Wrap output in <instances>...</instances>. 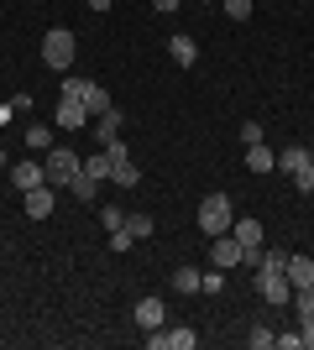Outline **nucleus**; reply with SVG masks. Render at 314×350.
Wrapping results in <instances>:
<instances>
[{
  "mask_svg": "<svg viewBox=\"0 0 314 350\" xmlns=\"http://www.w3.org/2000/svg\"><path fill=\"white\" fill-rule=\"evenodd\" d=\"M79 167H84V157H74V146H47V162H42L47 189H68Z\"/></svg>",
  "mask_w": 314,
  "mask_h": 350,
  "instance_id": "f257e3e1",
  "label": "nucleus"
},
{
  "mask_svg": "<svg viewBox=\"0 0 314 350\" xmlns=\"http://www.w3.org/2000/svg\"><path fill=\"white\" fill-rule=\"evenodd\" d=\"M74 31H68V27H53V31H47V37H42V63H47V68H74Z\"/></svg>",
  "mask_w": 314,
  "mask_h": 350,
  "instance_id": "f03ea898",
  "label": "nucleus"
},
{
  "mask_svg": "<svg viewBox=\"0 0 314 350\" xmlns=\"http://www.w3.org/2000/svg\"><path fill=\"white\" fill-rule=\"evenodd\" d=\"M231 199H225V193H205V204H199V230L209 235V241H215V235H225L231 230Z\"/></svg>",
  "mask_w": 314,
  "mask_h": 350,
  "instance_id": "7ed1b4c3",
  "label": "nucleus"
},
{
  "mask_svg": "<svg viewBox=\"0 0 314 350\" xmlns=\"http://www.w3.org/2000/svg\"><path fill=\"white\" fill-rule=\"evenodd\" d=\"M257 293H262V298H267L272 308L293 304V282H288V272H283V267H257Z\"/></svg>",
  "mask_w": 314,
  "mask_h": 350,
  "instance_id": "20e7f679",
  "label": "nucleus"
},
{
  "mask_svg": "<svg viewBox=\"0 0 314 350\" xmlns=\"http://www.w3.org/2000/svg\"><path fill=\"white\" fill-rule=\"evenodd\" d=\"M63 94H68V100H84L90 116H105V110H110V94H105L100 84H90V79H63Z\"/></svg>",
  "mask_w": 314,
  "mask_h": 350,
  "instance_id": "39448f33",
  "label": "nucleus"
},
{
  "mask_svg": "<svg viewBox=\"0 0 314 350\" xmlns=\"http://www.w3.org/2000/svg\"><path fill=\"white\" fill-rule=\"evenodd\" d=\"M199 335L194 329H183V324H173V329H147V350H194Z\"/></svg>",
  "mask_w": 314,
  "mask_h": 350,
  "instance_id": "423d86ee",
  "label": "nucleus"
},
{
  "mask_svg": "<svg viewBox=\"0 0 314 350\" xmlns=\"http://www.w3.org/2000/svg\"><path fill=\"white\" fill-rule=\"evenodd\" d=\"M241 256H246V251H241V241L231 230L225 235H215V246H209V262L220 267V272H231V267H241Z\"/></svg>",
  "mask_w": 314,
  "mask_h": 350,
  "instance_id": "0eeeda50",
  "label": "nucleus"
},
{
  "mask_svg": "<svg viewBox=\"0 0 314 350\" xmlns=\"http://www.w3.org/2000/svg\"><path fill=\"white\" fill-rule=\"evenodd\" d=\"M53 126H63V131H79V126H94V116L84 110V100H68V94H63V100H58V116H53Z\"/></svg>",
  "mask_w": 314,
  "mask_h": 350,
  "instance_id": "6e6552de",
  "label": "nucleus"
},
{
  "mask_svg": "<svg viewBox=\"0 0 314 350\" xmlns=\"http://www.w3.org/2000/svg\"><path fill=\"white\" fill-rule=\"evenodd\" d=\"M53 209H58V189H47V183L42 189H27V215L31 219H47Z\"/></svg>",
  "mask_w": 314,
  "mask_h": 350,
  "instance_id": "1a4fd4ad",
  "label": "nucleus"
},
{
  "mask_svg": "<svg viewBox=\"0 0 314 350\" xmlns=\"http://www.w3.org/2000/svg\"><path fill=\"white\" fill-rule=\"evenodd\" d=\"M11 183H16V189H21V193H27V189H42V183H47V173H42V162H16V167H11Z\"/></svg>",
  "mask_w": 314,
  "mask_h": 350,
  "instance_id": "9d476101",
  "label": "nucleus"
},
{
  "mask_svg": "<svg viewBox=\"0 0 314 350\" xmlns=\"http://www.w3.org/2000/svg\"><path fill=\"white\" fill-rule=\"evenodd\" d=\"M231 235L241 241V251H262V219H231Z\"/></svg>",
  "mask_w": 314,
  "mask_h": 350,
  "instance_id": "9b49d317",
  "label": "nucleus"
},
{
  "mask_svg": "<svg viewBox=\"0 0 314 350\" xmlns=\"http://www.w3.org/2000/svg\"><path fill=\"white\" fill-rule=\"evenodd\" d=\"M136 324H142V329H163V324H168L163 298H142V304H136Z\"/></svg>",
  "mask_w": 314,
  "mask_h": 350,
  "instance_id": "f8f14e48",
  "label": "nucleus"
},
{
  "mask_svg": "<svg viewBox=\"0 0 314 350\" xmlns=\"http://www.w3.org/2000/svg\"><path fill=\"white\" fill-rule=\"evenodd\" d=\"M116 131H120V110L110 105L105 116H94V142H100V146H110V142H116Z\"/></svg>",
  "mask_w": 314,
  "mask_h": 350,
  "instance_id": "ddd939ff",
  "label": "nucleus"
},
{
  "mask_svg": "<svg viewBox=\"0 0 314 350\" xmlns=\"http://www.w3.org/2000/svg\"><path fill=\"white\" fill-rule=\"evenodd\" d=\"M288 282H293V288H309L314 282V256H288Z\"/></svg>",
  "mask_w": 314,
  "mask_h": 350,
  "instance_id": "4468645a",
  "label": "nucleus"
},
{
  "mask_svg": "<svg viewBox=\"0 0 314 350\" xmlns=\"http://www.w3.org/2000/svg\"><path fill=\"white\" fill-rule=\"evenodd\" d=\"M173 293H189V298H199V293H205L199 267H179V272H173Z\"/></svg>",
  "mask_w": 314,
  "mask_h": 350,
  "instance_id": "2eb2a0df",
  "label": "nucleus"
},
{
  "mask_svg": "<svg viewBox=\"0 0 314 350\" xmlns=\"http://www.w3.org/2000/svg\"><path fill=\"white\" fill-rule=\"evenodd\" d=\"M168 53H173V63H179V68H194V58H199L194 37H168Z\"/></svg>",
  "mask_w": 314,
  "mask_h": 350,
  "instance_id": "dca6fc26",
  "label": "nucleus"
},
{
  "mask_svg": "<svg viewBox=\"0 0 314 350\" xmlns=\"http://www.w3.org/2000/svg\"><path fill=\"white\" fill-rule=\"evenodd\" d=\"M272 167H278V157H272V152H267L262 142H252V146H246V173H272Z\"/></svg>",
  "mask_w": 314,
  "mask_h": 350,
  "instance_id": "f3484780",
  "label": "nucleus"
},
{
  "mask_svg": "<svg viewBox=\"0 0 314 350\" xmlns=\"http://www.w3.org/2000/svg\"><path fill=\"white\" fill-rule=\"evenodd\" d=\"M68 193H74V199H84V204H94V193H100V178H90L84 167H79L74 183H68Z\"/></svg>",
  "mask_w": 314,
  "mask_h": 350,
  "instance_id": "a211bd4d",
  "label": "nucleus"
},
{
  "mask_svg": "<svg viewBox=\"0 0 314 350\" xmlns=\"http://www.w3.org/2000/svg\"><path fill=\"white\" fill-rule=\"evenodd\" d=\"M283 173H299V167H309V146H283V162H278Z\"/></svg>",
  "mask_w": 314,
  "mask_h": 350,
  "instance_id": "6ab92c4d",
  "label": "nucleus"
},
{
  "mask_svg": "<svg viewBox=\"0 0 314 350\" xmlns=\"http://www.w3.org/2000/svg\"><path fill=\"white\" fill-rule=\"evenodd\" d=\"M110 167H116V162H110V152H105V146L94 152V157H84V173H90V178H110Z\"/></svg>",
  "mask_w": 314,
  "mask_h": 350,
  "instance_id": "aec40b11",
  "label": "nucleus"
},
{
  "mask_svg": "<svg viewBox=\"0 0 314 350\" xmlns=\"http://www.w3.org/2000/svg\"><path fill=\"white\" fill-rule=\"evenodd\" d=\"M126 230H131V241H147V235H152V215L131 209V215H126Z\"/></svg>",
  "mask_w": 314,
  "mask_h": 350,
  "instance_id": "412c9836",
  "label": "nucleus"
},
{
  "mask_svg": "<svg viewBox=\"0 0 314 350\" xmlns=\"http://www.w3.org/2000/svg\"><path fill=\"white\" fill-rule=\"evenodd\" d=\"M110 178H116L120 189H136V183H142V173L131 167V157H126V162H116V167H110Z\"/></svg>",
  "mask_w": 314,
  "mask_h": 350,
  "instance_id": "4be33fe9",
  "label": "nucleus"
},
{
  "mask_svg": "<svg viewBox=\"0 0 314 350\" xmlns=\"http://www.w3.org/2000/svg\"><path fill=\"white\" fill-rule=\"evenodd\" d=\"M21 131H27L31 152H47V146H53V131H47V126H21Z\"/></svg>",
  "mask_w": 314,
  "mask_h": 350,
  "instance_id": "5701e85b",
  "label": "nucleus"
},
{
  "mask_svg": "<svg viewBox=\"0 0 314 350\" xmlns=\"http://www.w3.org/2000/svg\"><path fill=\"white\" fill-rule=\"evenodd\" d=\"M272 345H278V335H272L267 324H257L252 329V350H272Z\"/></svg>",
  "mask_w": 314,
  "mask_h": 350,
  "instance_id": "b1692460",
  "label": "nucleus"
},
{
  "mask_svg": "<svg viewBox=\"0 0 314 350\" xmlns=\"http://www.w3.org/2000/svg\"><path fill=\"white\" fill-rule=\"evenodd\" d=\"M252 5H257V0H225V16H231V21H246Z\"/></svg>",
  "mask_w": 314,
  "mask_h": 350,
  "instance_id": "393cba45",
  "label": "nucleus"
},
{
  "mask_svg": "<svg viewBox=\"0 0 314 350\" xmlns=\"http://www.w3.org/2000/svg\"><path fill=\"white\" fill-rule=\"evenodd\" d=\"M100 219H105V230H120V225H126V209L110 204V209H100Z\"/></svg>",
  "mask_w": 314,
  "mask_h": 350,
  "instance_id": "a878e982",
  "label": "nucleus"
},
{
  "mask_svg": "<svg viewBox=\"0 0 314 350\" xmlns=\"http://www.w3.org/2000/svg\"><path fill=\"white\" fill-rule=\"evenodd\" d=\"M293 183H299V193H314V167H299V173H293Z\"/></svg>",
  "mask_w": 314,
  "mask_h": 350,
  "instance_id": "bb28decb",
  "label": "nucleus"
},
{
  "mask_svg": "<svg viewBox=\"0 0 314 350\" xmlns=\"http://www.w3.org/2000/svg\"><path fill=\"white\" fill-rule=\"evenodd\" d=\"M225 288V272H220V267H215V272H205V293H220Z\"/></svg>",
  "mask_w": 314,
  "mask_h": 350,
  "instance_id": "cd10ccee",
  "label": "nucleus"
},
{
  "mask_svg": "<svg viewBox=\"0 0 314 350\" xmlns=\"http://www.w3.org/2000/svg\"><path fill=\"white\" fill-rule=\"evenodd\" d=\"M299 340H304V350H314V319H309V324H299Z\"/></svg>",
  "mask_w": 314,
  "mask_h": 350,
  "instance_id": "c85d7f7f",
  "label": "nucleus"
},
{
  "mask_svg": "<svg viewBox=\"0 0 314 350\" xmlns=\"http://www.w3.org/2000/svg\"><path fill=\"white\" fill-rule=\"evenodd\" d=\"M152 5H157V11H163V16H173V11H179V5H183V0H152Z\"/></svg>",
  "mask_w": 314,
  "mask_h": 350,
  "instance_id": "c756f323",
  "label": "nucleus"
},
{
  "mask_svg": "<svg viewBox=\"0 0 314 350\" xmlns=\"http://www.w3.org/2000/svg\"><path fill=\"white\" fill-rule=\"evenodd\" d=\"M84 5H90V11H110V5H116V0H84Z\"/></svg>",
  "mask_w": 314,
  "mask_h": 350,
  "instance_id": "7c9ffc66",
  "label": "nucleus"
},
{
  "mask_svg": "<svg viewBox=\"0 0 314 350\" xmlns=\"http://www.w3.org/2000/svg\"><path fill=\"white\" fill-rule=\"evenodd\" d=\"M309 167H314V152H309Z\"/></svg>",
  "mask_w": 314,
  "mask_h": 350,
  "instance_id": "2f4dec72",
  "label": "nucleus"
}]
</instances>
